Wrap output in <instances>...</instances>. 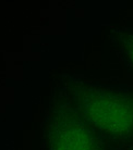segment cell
<instances>
[{"mask_svg": "<svg viewBox=\"0 0 133 150\" xmlns=\"http://www.w3.org/2000/svg\"><path fill=\"white\" fill-rule=\"evenodd\" d=\"M69 107L96 131L122 144H133V89L90 83L69 87Z\"/></svg>", "mask_w": 133, "mask_h": 150, "instance_id": "obj_1", "label": "cell"}, {"mask_svg": "<svg viewBox=\"0 0 133 150\" xmlns=\"http://www.w3.org/2000/svg\"><path fill=\"white\" fill-rule=\"evenodd\" d=\"M98 131L70 107L55 111L46 131L47 150H104Z\"/></svg>", "mask_w": 133, "mask_h": 150, "instance_id": "obj_2", "label": "cell"}, {"mask_svg": "<svg viewBox=\"0 0 133 150\" xmlns=\"http://www.w3.org/2000/svg\"><path fill=\"white\" fill-rule=\"evenodd\" d=\"M111 39L123 63L133 73V32L117 30L111 36Z\"/></svg>", "mask_w": 133, "mask_h": 150, "instance_id": "obj_3", "label": "cell"}]
</instances>
